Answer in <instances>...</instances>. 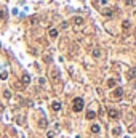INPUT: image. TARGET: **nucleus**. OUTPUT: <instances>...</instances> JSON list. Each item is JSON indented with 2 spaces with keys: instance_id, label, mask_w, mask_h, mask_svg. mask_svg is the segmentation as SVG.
Here are the masks:
<instances>
[{
  "instance_id": "9d476101",
  "label": "nucleus",
  "mask_w": 136,
  "mask_h": 138,
  "mask_svg": "<svg viewBox=\"0 0 136 138\" xmlns=\"http://www.w3.org/2000/svg\"><path fill=\"white\" fill-rule=\"evenodd\" d=\"M120 132H122V128H120V127H115V128H112L111 135H112V136H118V135H120Z\"/></svg>"
},
{
  "instance_id": "f257e3e1",
  "label": "nucleus",
  "mask_w": 136,
  "mask_h": 138,
  "mask_svg": "<svg viewBox=\"0 0 136 138\" xmlns=\"http://www.w3.org/2000/svg\"><path fill=\"white\" fill-rule=\"evenodd\" d=\"M72 109L75 111V113H80L83 109V100L82 98H75V100L72 101Z\"/></svg>"
},
{
  "instance_id": "9b49d317",
  "label": "nucleus",
  "mask_w": 136,
  "mask_h": 138,
  "mask_svg": "<svg viewBox=\"0 0 136 138\" xmlns=\"http://www.w3.org/2000/svg\"><path fill=\"white\" fill-rule=\"evenodd\" d=\"M90 130L93 132V133H99V130H101V127L98 125V124H93V125L90 127Z\"/></svg>"
},
{
  "instance_id": "7ed1b4c3",
  "label": "nucleus",
  "mask_w": 136,
  "mask_h": 138,
  "mask_svg": "<svg viewBox=\"0 0 136 138\" xmlns=\"http://www.w3.org/2000/svg\"><path fill=\"white\" fill-rule=\"evenodd\" d=\"M134 77H136V67L128 69V71H126V79L131 80V79H134Z\"/></svg>"
},
{
  "instance_id": "6e6552de",
  "label": "nucleus",
  "mask_w": 136,
  "mask_h": 138,
  "mask_svg": "<svg viewBox=\"0 0 136 138\" xmlns=\"http://www.w3.org/2000/svg\"><path fill=\"white\" fill-rule=\"evenodd\" d=\"M72 21H74V24H75V26H82L83 24V18H82V16H75Z\"/></svg>"
},
{
  "instance_id": "20e7f679",
  "label": "nucleus",
  "mask_w": 136,
  "mask_h": 138,
  "mask_svg": "<svg viewBox=\"0 0 136 138\" xmlns=\"http://www.w3.org/2000/svg\"><path fill=\"white\" fill-rule=\"evenodd\" d=\"M112 96L115 98V100H120V98L123 96V90H122V88H115V90H114V93H112Z\"/></svg>"
},
{
  "instance_id": "5701e85b",
  "label": "nucleus",
  "mask_w": 136,
  "mask_h": 138,
  "mask_svg": "<svg viewBox=\"0 0 136 138\" xmlns=\"http://www.w3.org/2000/svg\"><path fill=\"white\" fill-rule=\"evenodd\" d=\"M7 18V13H5V10H0V19H5Z\"/></svg>"
},
{
  "instance_id": "f03ea898",
  "label": "nucleus",
  "mask_w": 136,
  "mask_h": 138,
  "mask_svg": "<svg viewBox=\"0 0 136 138\" xmlns=\"http://www.w3.org/2000/svg\"><path fill=\"white\" fill-rule=\"evenodd\" d=\"M107 114H109V117H112V119H118V117H120V113H118L117 109H114V108H111V109L107 111Z\"/></svg>"
},
{
  "instance_id": "aec40b11",
  "label": "nucleus",
  "mask_w": 136,
  "mask_h": 138,
  "mask_svg": "<svg viewBox=\"0 0 136 138\" xmlns=\"http://www.w3.org/2000/svg\"><path fill=\"white\" fill-rule=\"evenodd\" d=\"M107 85H109L111 88H112V87H115V80H114V79H109V80H107Z\"/></svg>"
},
{
  "instance_id": "6ab92c4d",
  "label": "nucleus",
  "mask_w": 136,
  "mask_h": 138,
  "mask_svg": "<svg viewBox=\"0 0 136 138\" xmlns=\"http://www.w3.org/2000/svg\"><path fill=\"white\" fill-rule=\"evenodd\" d=\"M55 135H56V132H53V130L47 132V138H55Z\"/></svg>"
},
{
  "instance_id": "423d86ee",
  "label": "nucleus",
  "mask_w": 136,
  "mask_h": 138,
  "mask_svg": "<svg viewBox=\"0 0 136 138\" xmlns=\"http://www.w3.org/2000/svg\"><path fill=\"white\" fill-rule=\"evenodd\" d=\"M38 127H40V128H47L48 127V120L45 117H42L40 120H38Z\"/></svg>"
},
{
  "instance_id": "ddd939ff",
  "label": "nucleus",
  "mask_w": 136,
  "mask_h": 138,
  "mask_svg": "<svg viewBox=\"0 0 136 138\" xmlns=\"http://www.w3.org/2000/svg\"><path fill=\"white\" fill-rule=\"evenodd\" d=\"M96 117V113H95V111H88V113H86V119H88V120H93Z\"/></svg>"
},
{
  "instance_id": "412c9836",
  "label": "nucleus",
  "mask_w": 136,
  "mask_h": 138,
  "mask_svg": "<svg viewBox=\"0 0 136 138\" xmlns=\"http://www.w3.org/2000/svg\"><path fill=\"white\" fill-rule=\"evenodd\" d=\"M16 122L23 125V124H24V117H23V116H18V117H16Z\"/></svg>"
},
{
  "instance_id": "b1692460",
  "label": "nucleus",
  "mask_w": 136,
  "mask_h": 138,
  "mask_svg": "<svg viewBox=\"0 0 136 138\" xmlns=\"http://www.w3.org/2000/svg\"><path fill=\"white\" fill-rule=\"evenodd\" d=\"M134 0H125V5H133Z\"/></svg>"
},
{
  "instance_id": "f3484780",
  "label": "nucleus",
  "mask_w": 136,
  "mask_h": 138,
  "mask_svg": "<svg viewBox=\"0 0 136 138\" xmlns=\"http://www.w3.org/2000/svg\"><path fill=\"white\" fill-rule=\"evenodd\" d=\"M130 26H131L130 21H123V23H122V27H123L125 31H126V29H130Z\"/></svg>"
},
{
  "instance_id": "4be33fe9",
  "label": "nucleus",
  "mask_w": 136,
  "mask_h": 138,
  "mask_svg": "<svg viewBox=\"0 0 136 138\" xmlns=\"http://www.w3.org/2000/svg\"><path fill=\"white\" fill-rule=\"evenodd\" d=\"M38 23V16H32L30 18V24H37Z\"/></svg>"
},
{
  "instance_id": "dca6fc26",
  "label": "nucleus",
  "mask_w": 136,
  "mask_h": 138,
  "mask_svg": "<svg viewBox=\"0 0 136 138\" xmlns=\"http://www.w3.org/2000/svg\"><path fill=\"white\" fill-rule=\"evenodd\" d=\"M3 98H7V100L11 98V92H10V90H3Z\"/></svg>"
},
{
  "instance_id": "39448f33",
  "label": "nucleus",
  "mask_w": 136,
  "mask_h": 138,
  "mask_svg": "<svg viewBox=\"0 0 136 138\" xmlns=\"http://www.w3.org/2000/svg\"><path fill=\"white\" fill-rule=\"evenodd\" d=\"M21 84H23V85H29L30 84V76L29 74H23V77H21Z\"/></svg>"
},
{
  "instance_id": "4468645a",
  "label": "nucleus",
  "mask_w": 136,
  "mask_h": 138,
  "mask_svg": "<svg viewBox=\"0 0 136 138\" xmlns=\"http://www.w3.org/2000/svg\"><path fill=\"white\" fill-rule=\"evenodd\" d=\"M51 77L56 80V79H59V71L58 69H51Z\"/></svg>"
},
{
  "instance_id": "2eb2a0df",
  "label": "nucleus",
  "mask_w": 136,
  "mask_h": 138,
  "mask_svg": "<svg viewBox=\"0 0 136 138\" xmlns=\"http://www.w3.org/2000/svg\"><path fill=\"white\" fill-rule=\"evenodd\" d=\"M93 56H95V58H99V56H101V50H99V48H95V50H93Z\"/></svg>"
},
{
  "instance_id": "a211bd4d",
  "label": "nucleus",
  "mask_w": 136,
  "mask_h": 138,
  "mask_svg": "<svg viewBox=\"0 0 136 138\" xmlns=\"http://www.w3.org/2000/svg\"><path fill=\"white\" fill-rule=\"evenodd\" d=\"M103 15H104V16H112V10L106 8V10H103Z\"/></svg>"
},
{
  "instance_id": "0eeeda50",
  "label": "nucleus",
  "mask_w": 136,
  "mask_h": 138,
  "mask_svg": "<svg viewBox=\"0 0 136 138\" xmlns=\"http://www.w3.org/2000/svg\"><path fill=\"white\" fill-rule=\"evenodd\" d=\"M51 109L53 111H61V103L59 101H53L51 103Z\"/></svg>"
},
{
  "instance_id": "f8f14e48",
  "label": "nucleus",
  "mask_w": 136,
  "mask_h": 138,
  "mask_svg": "<svg viewBox=\"0 0 136 138\" xmlns=\"http://www.w3.org/2000/svg\"><path fill=\"white\" fill-rule=\"evenodd\" d=\"M0 79H2V80H7V79H8V71L2 69V71H0Z\"/></svg>"
},
{
  "instance_id": "393cba45",
  "label": "nucleus",
  "mask_w": 136,
  "mask_h": 138,
  "mask_svg": "<svg viewBox=\"0 0 136 138\" xmlns=\"http://www.w3.org/2000/svg\"><path fill=\"white\" fill-rule=\"evenodd\" d=\"M3 111H5V106H3V105H0V113H3Z\"/></svg>"
},
{
  "instance_id": "1a4fd4ad",
  "label": "nucleus",
  "mask_w": 136,
  "mask_h": 138,
  "mask_svg": "<svg viewBox=\"0 0 136 138\" xmlns=\"http://www.w3.org/2000/svg\"><path fill=\"white\" fill-rule=\"evenodd\" d=\"M48 34H50V37H51V39H56V37H58V29L51 27L50 31H48Z\"/></svg>"
}]
</instances>
